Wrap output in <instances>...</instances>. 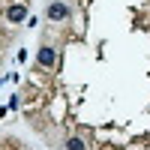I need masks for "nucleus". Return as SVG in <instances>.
I'll list each match as a JSON object with an SVG mask.
<instances>
[{
  "mask_svg": "<svg viewBox=\"0 0 150 150\" xmlns=\"http://www.w3.org/2000/svg\"><path fill=\"white\" fill-rule=\"evenodd\" d=\"M45 15L51 18V21H66V18L72 15V9H69L66 0H51V3H48V9H45Z\"/></svg>",
  "mask_w": 150,
  "mask_h": 150,
  "instance_id": "nucleus-1",
  "label": "nucleus"
},
{
  "mask_svg": "<svg viewBox=\"0 0 150 150\" xmlns=\"http://www.w3.org/2000/svg\"><path fill=\"white\" fill-rule=\"evenodd\" d=\"M36 60H39V66L51 69V66H54V60H57V54H54V48H51V45H42V48H39V54H36Z\"/></svg>",
  "mask_w": 150,
  "mask_h": 150,
  "instance_id": "nucleus-2",
  "label": "nucleus"
},
{
  "mask_svg": "<svg viewBox=\"0 0 150 150\" xmlns=\"http://www.w3.org/2000/svg\"><path fill=\"white\" fill-rule=\"evenodd\" d=\"M24 15H27V6H21V3H12V6L6 9V21H12V24L24 21Z\"/></svg>",
  "mask_w": 150,
  "mask_h": 150,
  "instance_id": "nucleus-3",
  "label": "nucleus"
},
{
  "mask_svg": "<svg viewBox=\"0 0 150 150\" xmlns=\"http://www.w3.org/2000/svg\"><path fill=\"white\" fill-rule=\"evenodd\" d=\"M66 150H87V144H84V138H69Z\"/></svg>",
  "mask_w": 150,
  "mask_h": 150,
  "instance_id": "nucleus-4",
  "label": "nucleus"
}]
</instances>
